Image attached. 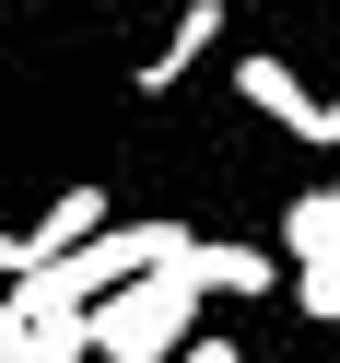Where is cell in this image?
Segmentation results:
<instances>
[{"instance_id": "obj_1", "label": "cell", "mask_w": 340, "mask_h": 363, "mask_svg": "<svg viewBox=\"0 0 340 363\" xmlns=\"http://www.w3.org/2000/svg\"><path fill=\"white\" fill-rule=\"evenodd\" d=\"M176 235H188V223H94V235H82V246H59L48 269H24V281H12V305H24V316H82L106 281L153 269Z\"/></svg>"}, {"instance_id": "obj_2", "label": "cell", "mask_w": 340, "mask_h": 363, "mask_svg": "<svg viewBox=\"0 0 340 363\" xmlns=\"http://www.w3.org/2000/svg\"><path fill=\"white\" fill-rule=\"evenodd\" d=\"M94 223H106V188H59L48 211L24 223V235H0V269H12V281H24V269H48L59 246H82V235H94Z\"/></svg>"}, {"instance_id": "obj_3", "label": "cell", "mask_w": 340, "mask_h": 363, "mask_svg": "<svg viewBox=\"0 0 340 363\" xmlns=\"http://www.w3.org/2000/svg\"><path fill=\"white\" fill-rule=\"evenodd\" d=\"M235 94H246V106H258V118H282V129H293V141H317V152H329V106H317V94H305V82H293V71H282V59H235Z\"/></svg>"}, {"instance_id": "obj_4", "label": "cell", "mask_w": 340, "mask_h": 363, "mask_svg": "<svg viewBox=\"0 0 340 363\" xmlns=\"http://www.w3.org/2000/svg\"><path fill=\"white\" fill-rule=\"evenodd\" d=\"M212 48H223V0H188V12H176V35L141 59V94H176V82H188Z\"/></svg>"}, {"instance_id": "obj_5", "label": "cell", "mask_w": 340, "mask_h": 363, "mask_svg": "<svg viewBox=\"0 0 340 363\" xmlns=\"http://www.w3.org/2000/svg\"><path fill=\"white\" fill-rule=\"evenodd\" d=\"M329 235H340V199H329V188H305V199L282 211V269H293V258H317Z\"/></svg>"}, {"instance_id": "obj_6", "label": "cell", "mask_w": 340, "mask_h": 363, "mask_svg": "<svg viewBox=\"0 0 340 363\" xmlns=\"http://www.w3.org/2000/svg\"><path fill=\"white\" fill-rule=\"evenodd\" d=\"M176 363H246L235 340H176Z\"/></svg>"}, {"instance_id": "obj_7", "label": "cell", "mask_w": 340, "mask_h": 363, "mask_svg": "<svg viewBox=\"0 0 340 363\" xmlns=\"http://www.w3.org/2000/svg\"><path fill=\"white\" fill-rule=\"evenodd\" d=\"M24 328H35V316L12 305V293H0V352H24Z\"/></svg>"}, {"instance_id": "obj_8", "label": "cell", "mask_w": 340, "mask_h": 363, "mask_svg": "<svg viewBox=\"0 0 340 363\" xmlns=\"http://www.w3.org/2000/svg\"><path fill=\"white\" fill-rule=\"evenodd\" d=\"M329 141H340V106H329Z\"/></svg>"}]
</instances>
